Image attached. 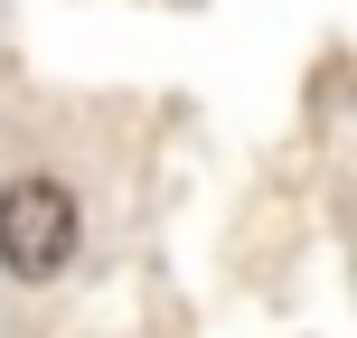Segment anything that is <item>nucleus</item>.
I'll use <instances>...</instances> for the list:
<instances>
[{"mask_svg": "<svg viewBox=\"0 0 357 338\" xmlns=\"http://www.w3.org/2000/svg\"><path fill=\"white\" fill-rule=\"evenodd\" d=\"M85 245V216H75V188H56L47 169H19L0 188V272L19 282H56Z\"/></svg>", "mask_w": 357, "mask_h": 338, "instance_id": "nucleus-1", "label": "nucleus"}]
</instances>
